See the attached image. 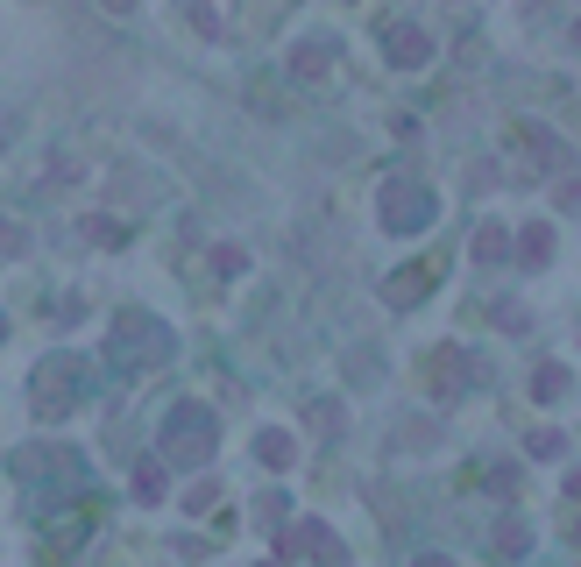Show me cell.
I'll return each instance as SVG.
<instances>
[{"mask_svg": "<svg viewBox=\"0 0 581 567\" xmlns=\"http://www.w3.org/2000/svg\"><path fill=\"white\" fill-rule=\"evenodd\" d=\"M0 249H8V256H22V249H29V234H22V227H8V220H0Z\"/></svg>", "mask_w": 581, "mask_h": 567, "instance_id": "obj_15", "label": "cell"}, {"mask_svg": "<svg viewBox=\"0 0 581 567\" xmlns=\"http://www.w3.org/2000/svg\"><path fill=\"white\" fill-rule=\"evenodd\" d=\"M383 50H390V64H397V71L433 64V36H426V29H390V36H383Z\"/></svg>", "mask_w": 581, "mask_h": 567, "instance_id": "obj_4", "label": "cell"}, {"mask_svg": "<svg viewBox=\"0 0 581 567\" xmlns=\"http://www.w3.org/2000/svg\"><path fill=\"white\" fill-rule=\"evenodd\" d=\"M185 22H192L199 36H220V15L206 8V0H185Z\"/></svg>", "mask_w": 581, "mask_h": 567, "instance_id": "obj_11", "label": "cell"}, {"mask_svg": "<svg viewBox=\"0 0 581 567\" xmlns=\"http://www.w3.org/2000/svg\"><path fill=\"white\" fill-rule=\"evenodd\" d=\"M426 284H433L426 270H397V277H390V305H419V298H426Z\"/></svg>", "mask_w": 581, "mask_h": 567, "instance_id": "obj_8", "label": "cell"}, {"mask_svg": "<svg viewBox=\"0 0 581 567\" xmlns=\"http://www.w3.org/2000/svg\"><path fill=\"white\" fill-rule=\"evenodd\" d=\"M163 454L185 461V468L213 461V419H206V404H178V412H171V426H163Z\"/></svg>", "mask_w": 581, "mask_h": 567, "instance_id": "obj_1", "label": "cell"}, {"mask_svg": "<svg viewBox=\"0 0 581 567\" xmlns=\"http://www.w3.org/2000/svg\"><path fill=\"white\" fill-rule=\"evenodd\" d=\"M461 383H468V362L447 348V355H440V390H461Z\"/></svg>", "mask_w": 581, "mask_h": 567, "instance_id": "obj_12", "label": "cell"}, {"mask_svg": "<svg viewBox=\"0 0 581 567\" xmlns=\"http://www.w3.org/2000/svg\"><path fill=\"white\" fill-rule=\"evenodd\" d=\"M263 567H277V560H263Z\"/></svg>", "mask_w": 581, "mask_h": 567, "instance_id": "obj_20", "label": "cell"}, {"mask_svg": "<svg viewBox=\"0 0 581 567\" xmlns=\"http://www.w3.org/2000/svg\"><path fill=\"white\" fill-rule=\"evenodd\" d=\"M326 64H334V43H326V36H312V43L291 50V71L298 78H326Z\"/></svg>", "mask_w": 581, "mask_h": 567, "instance_id": "obj_5", "label": "cell"}, {"mask_svg": "<svg viewBox=\"0 0 581 567\" xmlns=\"http://www.w3.org/2000/svg\"><path fill=\"white\" fill-rule=\"evenodd\" d=\"M64 390H78V369H71V355H57V362H43V369H36V412H43V419H57L64 404H71Z\"/></svg>", "mask_w": 581, "mask_h": 567, "instance_id": "obj_3", "label": "cell"}, {"mask_svg": "<svg viewBox=\"0 0 581 567\" xmlns=\"http://www.w3.org/2000/svg\"><path fill=\"white\" fill-rule=\"evenodd\" d=\"M511 256H518V263H532V270H539V263H546V256H553V234H546V227H525V234H518V241H511Z\"/></svg>", "mask_w": 581, "mask_h": 567, "instance_id": "obj_6", "label": "cell"}, {"mask_svg": "<svg viewBox=\"0 0 581 567\" xmlns=\"http://www.w3.org/2000/svg\"><path fill=\"white\" fill-rule=\"evenodd\" d=\"M135 497H142V504H156V497H163V468H156V461H142V468H135Z\"/></svg>", "mask_w": 581, "mask_h": 567, "instance_id": "obj_10", "label": "cell"}, {"mask_svg": "<svg viewBox=\"0 0 581 567\" xmlns=\"http://www.w3.org/2000/svg\"><path fill=\"white\" fill-rule=\"evenodd\" d=\"M0 142H8V121H0Z\"/></svg>", "mask_w": 581, "mask_h": 567, "instance_id": "obj_19", "label": "cell"}, {"mask_svg": "<svg viewBox=\"0 0 581 567\" xmlns=\"http://www.w3.org/2000/svg\"><path fill=\"white\" fill-rule=\"evenodd\" d=\"M86 234L100 241V249H121V227H114V220H86Z\"/></svg>", "mask_w": 581, "mask_h": 567, "instance_id": "obj_14", "label": "cell"}, {"mask_svg": "<svg viewBox=\"0 0 581 567\" xmlns=\"http://www.w3.org/2000/svg\"><path fill=\"white\" fill-rule=\"evenodd\" d=\"M419 567H447V560H440V553H426V560H419Z\"/></svg>", "mask_w": 581, "mask_h": 567, "instance_id": "obj_17", "label": "cell"}, {"mask_svg": "<svg viewBox=\"0 0 581 567\" xmlns=\"http://www.w3.org/2000/svg\"><path fill=\"white\" fill-rule=\"evenodd\" d=\"M433 220V192L426 185H411V178H390L383 185V227L390 234H419Z\"/></svg>", "mask_w": 581, "mask_h": 567, "instance_id": "obj_2", "label": "cell"}, {"mask_svg": "<svg viewBox=\"0 0 581 567\" xmlns=\"http://www.w3.org/2000/svg\"><path fill=\"white\" fill-rule=\"evenodd\" d=\"M532 390H539V397H567V369H539Z\"/></svg>", "mask_w": 581, "mask_h": 567, "instance_id": "obj_13", "label": "cell"}, {"mask_svg": "<svg viewBox=\"0 0 581 567\" xmlns=\"http://www.w3.org/2000/svg\"><path fill=\"white\" fill-rule=\"evenodd\" d=\"M256 454H263V461H270V468H291V461H298V440H291V433H277V426H270V433H263V440H256Z\"/></svg>", "mask_w": 581, "mask_h": 567, "instance_id": "obj_7", "label": "cell"}, {"mask_svg": "<svg viewBox=\"0 0 581 567\" xmlns=\"http://www.w3.org/2000/svg\"><path fill=\"white\" fill-rule=\"evenodd\" d=\"M0 341H8V319H0Z\"/></svg>", "mask_w": 581, "mask_h": 567, "instance_id": "obj_18", "label": "cell"}, {"mask_svg": "<svg viewBox=\"0 0 581 567\" xmlns=\"http://www.w3.org/2000/svg\"><path fill=\"white\" fill-rule=\"evenodd\" d=\"M100 8H114V15H128V8H135V0H100Z\"/></svg>", "mask_w": 581, "mask_h": 567, "instance_id": "obj_16", "label": "cell"}, {"mask_svg": "<svg viewBox=\"0 0 581 567\" xmlns=\"http://www.w3.org/2000/svg\"><path fill=\"white\" fill-rule=\"evenodd\" d=\"M511 256V234L504 227H475V263H504Z\"/></svg>", "mask_w": 581, "mask_h": 567, "instance_id": "obj_9", "label": "cell"}]
</instances>
